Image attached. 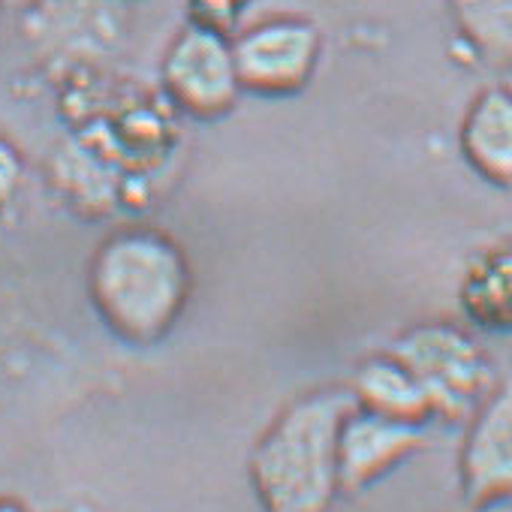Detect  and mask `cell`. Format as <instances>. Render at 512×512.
<instances>
[{"label": "cell", "instance_id": "obj_1", "mask_svg": "<svg viewBox=\"0 0 512 512\" xmlns=\"http://www.w3.org/2000/svg\"><path fill=\"white\" fill-rule=\"evenodd\" d=\"M356 407L350 389H317L281 410L250 452L263 512H329L341 494L338 434Z\"/></svg>", "mask_w": 512, "mask_h": 512}, {"label": "cell", "instance_id": "obj_2", "mask_svg": "<svg viewBox=\"0 0 512 512\" xmlns=\"http://www.w3.org/2000/svg\"><path fill=\"white\" fill-rule=\"evenodd\" d=\"M100 320L127 344H157L178 323L190 299V266L181 247L160 229L112 232L88 272Z\"/></svg>", "mask_w": 512, "mask_h": 512}, {"label": "cell", "instance_id": "obj_3", "mask_svg": "<svg viewBox=\"0 0 512 512\" xmlns=\"http://www.w3.org/2000/svg\"><path fill=\"white\" fill-rule=\"evenodd\" d=\"M419 383L431 419L464 422L497 389L485 350L458 326L422 323L389 350Z\"/></svg>", "mask_w": 512, "mask_h": 512}, {"label": "cell", "instance_id": "obj_4", "mask_svg": "<svg viewBox=\"0 0 512 512\" xmlns=\"http://www.w3.org/2000/svg\"><path fill=\"white\" fill-rule=\"evenodd\" d=\"M232 55L241 91L290 97L314 79L323 55V37L308 19L272 16L244 28L232 40Z\"/></svg>", "mask_w": 512, "mask_h": 512}, {"label": "cell", "instance_id": "obj_5", "mask_svg": "<svg viewBox=\"0 0 512 512\" xmlns=\"http://www.w3.org/2000/svg\"><path fill=\"white\" fill-rule=\"evenodd\" d=\"M160 76L169 100L202 121L226 115L241 94L232 40L214 25L181 28L163 55Z\"/></svg>", "mask_w": 512, "mask_h": 512}, {"label": "cell", "instance_id": "obj_6", "mask_svg": "<svg viewBox=\"0 0 512 512\" xmlns=\"http://www.w3.org/2000/svg\"><path fill=\"white\" fill-rule=\"evenodd\" d=\"M422 440H425V425L380 416L356 404L341 422V434H338L341 491L353 494L374 485L401 461H407L422 446Z\"/></svg>", "mask_w": 512, "mask_h": 512}, {"label": "cell", "instance_id": "obj_7", "mask_svg": "<svg viewBox=\"0 0 512 512\" xmlns=\"http://www.w3.org/2000/svg\"><path fill=\"white\" fill-rule=\"evenodd\" d=\"M461 491L467 503L512 497V383L497 386L467 419Z\"/></svg>", "mask_w": 512, "mask_h": 512}, {"label": "cell", "instance_id": "obj_8", "mask_svg": "<svg viewBox=\"0 0 512 512\" xmlns=\"http://www.w3.org/2000/svg\"><path fill=\"white\" fill-rule=\"evenodd\" d=\"M458 139L467 166L479 178L512 190V88H482L464 112Z\"/></svg>", "mask_w": 512, "mask_h": 512}, {"label": "cell", "instance_id": "obj_9", "mask_svg": "<svg viewBox=\"0 0 512 512\" xmlns=\"http://www.w3.org/2000/svg\"><path fill=\"white\" fill-rule=\"evenodd\" d=\"M458 302L479 329H512V244L476 256L464 272Z\"/></svg>", "mask_w": 512, "mask_h": 512}, {"label": "cell", "instance_id": "obj_10", "mask_svg": "<svg viewBox=\"0 0 512 512\" xmlns=\"http://www.w3.org/2000/svg\"><path fill=\"white\" fill-rule=\"evenodd\" d=\"M350 392L356 404L371 413L404 419V422H419V425L431 419V410L419 383L392 353L365 359L356 371Z\"/></svg>", "mask_w": 512, "mask_h": 512}, {"label": "cell", "instance_id": "obj_11", "mask_svg": "<svg viewBox=\"0 0 512 512\" xmlns=\"http://www.w3.org/2000/svg\"><path fill=\"white\" fill-rule=\"evenodd\" d=\"M458 40L488 70H512V0H446Z\"/></svg>", "mask_w": 512, "mask_h": 512}, {"label": "cell", "instance_id": "obj_12", "mask_svg": "<svg viewBox=\"0 0 512 512\" xmlns=\"http://www.w3.org/2000/svg\"><path fill=\"white\" fill-rule=\"evenodd\" d=\"M19 181H22V157L10 142L0 139V208L16 196Z\"/></svg>", "mask_w": 512, "mask_h": 512}, {"label": "cell", "instance_id": "obj_13", "mask_svg": "<svg viewBox=\"0 0 512 512\" xmlns=\"http://www.w3.org/2000/svg\"><path fill=\"white\" fill-rule=\"evenodd\" d=\"M470 512H512V497H497L485 503H470Z\"/></svg>", "mask_w": 512, "mask_h": 512}, {"label": "cell", "instance_id": "obj_14", "mask_svg": "<svg viewBox=\"0 0 512 512\" xmlns=\"http://www.w3.org/2000/svg\"><path fill=\"white\" fill-rule=\"evenodd\" d=\"M0 512H25V509L13 500H0Z\"/></svg>", "mask_w": 512, "mask_h": 512}, {"label": "cell", "instance_id": "obj_15", "mask_svg": "<svg viewBox=\"0 0 512 512\" xmlns=\"http://www.w3.org/2000/svg\"><path fill=\"white\" fill-rule=\"evenodd\" d=\"M0 10H4V0H0Z\"/></svg>", "mask_w": 512, "mask_h": 512}]
</instances>
